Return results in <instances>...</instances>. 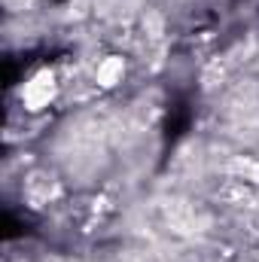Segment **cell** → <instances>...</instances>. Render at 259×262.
<instances>
[{"label": "cell", "instance_id": "obj_1", "mask_svg": "<svg viewBox=\"0 0 259 262\" xmlns=\"http://www.w3.org/2000/svg\"><path fill=\"white\" fill-rule=\"evenodd\" d=\"M55 95H58V79H55V73H52V70H37V73L25 82V89H21V104H25L28 110H43V107H49V104L55 101Z\"/></svg>", "mask_w": 259, "mask_h": 262}, {"label": "cell", "instance_id": "obj_2", "mask_svg": "<svg viewBox=\"0 0 259 262\" xmlns=\"http://www.w3.org/2000/svg\"><path fill=\"white\" fill-rule=\"evenodd\" d=\"M122 73H125L122 58H107L104 64L98 67V82H101V85H116V82L122 79Z\"/></svg>", "mask_w": 259, "mask_h": 262}]
</instances>
